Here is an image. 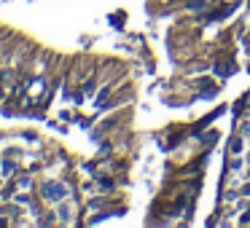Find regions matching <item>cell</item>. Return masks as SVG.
I'll return each mask as SVG.
<instances>
[{
  "instance_id": "cell-1",
  "label": "cell",
  "mask_w": 250,
  "mask_h": 228,
  "mask_svg": "<svg viewBox=\"0 0 250 228\" xmlns=\"http://www.w3.org/2000/svg\"><path fill=\"white\" fill-rule=\"evenodd\" d=\"M67 196V188L62 183H46L43 185V199L46 201H62Z\"/></svg>"
},
{
  "instance_id": "cell-2",
  "label": "cell",
  "mask_w": 250,
  "mask_h": 228,
  "mask_svg": "<svg viewBox=\"0 0 250 228\" xmlns=\"http://www.w3.org/2000/svg\"><path fill=\"white\" fill-rule=\"evenodd\" d=\"M60 217H62V220H67V217H70V207H67V204L60 207Z\"/></svg>"
},
{
  "instance_id": "cell-3",
  "label": "cell",
  "mask_w": 250,
  "mask_h": 228,
  "mask_svg": "<svg viewBox=\"0 0 250 228\" xmlns=\"http://www.w3.org/2000/svg\"><path fill=\"white\" fill-rule=\"evenodd\" d=\"M231 153H242V140H234V145H231Z\"/></svg>"
},
{
  "instance_id": "cell-4",
  "label": "cell",
  "mask_w": 250,
  "mask_h": 228,
  "mask_svg": "<svg viewBox=\"0 0 250 228\" xmlns=\"http://www.w3.org/2000/svg\"><path fill=\"white\" fill-rule=\"evenodd\" d=\"M205 3H207V0H191V3H188V8H202Z\"/></svg>"
},
{
  "instance_id": "cell-5",
  "label": "cell",
  "mask_w": 250,
  "mask_h": 228,
  "mask_svg": "<svg viewBox=\"0 0 250 228\" xmlns=\"http://www.w3.org/2000/svg\"><path fill=\"white\" fill-rule=\"evenodd\" d=\"M17 201H19V204H27L30 196H27V193H19V196H17Z\"/></svg>"
},
{
  "instance_id": "cell-6",
  "label": "cell",
  "mask_w": 250,
  "mask_h": 228,
  "mask_svg": "<svg viewBox=\"0 0 250 228\" xmlns=\"http://www.w3.org/2000/svg\"><path fill=\"white\" fill-rule=\"evenodd\" d=\"M242 134H245V137H250V124H245V126H242Z\"/></svg>"
},
{
  "instance_id": "cell-7",
  "label": "cell",
  "mask_w": 250,
  "mask_h": 228,
  "mask_svg": "<svg viewBox=\"0 0 250 228\" xmlns=\"http://www.w3.org/2000/svg\"><path fill=\"white\" fill-rule=\"evenodd\" d=\"M242 193H245V196H250V185H245V188H242Z\"/></svg>"
},
{
  "instance_id": "cell-8",
  "label": "cell",
  "mask_w": 250,
  "mask_h": 228,
  "mask_svg": "<svg viewBox=\"0 0 250 228\" xmlns=\"http://www.w3.org/2000/svg\"><path fill=\"white\" fill-rule=\"evenodd\" d=\"M248 174H250V169H248Z\"/></svg>"
}]
</instances>
